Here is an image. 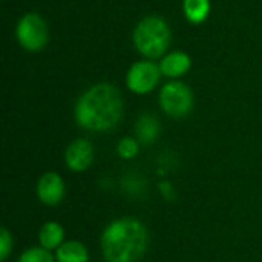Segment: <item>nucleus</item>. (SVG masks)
<instances>
[{"mask_svg":"<svg viewBox=\"0 0 262 262\" xmlns=\"http://www.w3.org/2000/svg\"><path fill=\"white\" fill-rule=\"evenodd\" d=\"M172 40L167 21L158 15H149L138 21L134 29V45L146 60L164 57Z\"/></svg>","mask_w":262,"mask_h":262,"instance_id":"7ed1b4c3","label":"nucleus"},{"mask_svg":"<svg viewBox=\"0 0 262 262\" xmlns=\"http://www.w3.org/2000/svg\"><path fill=\"white\" fill-rule=\"evenodd\" d=\"M190 68H192V58L189 54L183 51H173L160 60L161 74L172 80L186 75L190 71Z\"/></svg>","mask_w":262,"mask_h":262,"instance_id":"1a4fd4ad","label":"nucleus"},{"mask_svg":"<svg viewBox=\"0 0 262 262\" xmlns=\"http://www.w3.org/2000/svg\"><path fill=\"white\" fill-rule=\"evenodd\" d=\"M12 249H14L12 235L9 233V230L6 227H2L0 229V261H6L9 258Z\"/></svg>","mask_w":262,"mask_h":262,"instance_id":"dca6fc26","label":"nucleus"},{"mask_svg":"<svg viewBox=\"0 0 262 262\" xmlns=\"http://www.w3.org/2000/svg\"><path fill=\"white\" fill-rule=\"evenodd\" d=\"M123 97L109 83H98L84 91L75 103V123L95 134H104L118 126L123 118Z\"/></svg>","mask_w":262,"mask_h":262,"instance_id":"f257e3e1","label":"nucleus"},{"mask_svg":"<svg viewBox=\"0 0 262 262\" xmlns=\"http://www.w3.org/2000/svg\"><path fill=\"white\" fill-rule=\"evenodd\" d=\"M100 247L106 262H138L149 247L147 227L132 216L117 218L104 227Z\"/></svg>","mask_w":262,"mask_h":262,"instance_id":"f03ea898","label":"nucleus"},{"mask_svg":"<svg viewBox=\"0 0 262 262\" xmlns=\"http://www.w3.org/2000/svg\"><path fill=\"white\" fill-rule=\"evenodd\" d=\"M17 262H57L55 261V255H52V252L35 246V247H29L25 252L20 253Z\"/></svg>","mask_w":262,"mask_h":262,"instance_id":"4468645a","label":"nucleus"},{"mask_svg":"<svg viewBox=\"0 0 262 262\" xmlns=\"http://www.w3.org/2000/svg\"><path fill=\"white\" fill-rule=\"evenodd\" d=\"M95 160V150L89 140L77 138L71 141L64 150V164L69 172L81 173L86 172Z\"/></svg>","mask_w":262,"mask_h":262,"instance_id":"0eeeda50","label":"nucleus"},{"mask_svg":"<svg viewBox=\"0 0 262 262\" xmlns=\"http://www.w3.org/2000/svg\"><path fill=\"white\" fill-rule=\"evenodd\" d=\"M18 45L29 52H40L49 41V28L41 15L37 12L25 14L15 28Z\"/></svg>","mask_w":262,"mask_h":262,"instance_id":"39448f33","label":"nucleus"},{"mask_svg":"<svg viewBox=\"0 0 262 262\" xmlns=\"http://www.w3.org/2000/svg\"><path fill=\"white\" fill-rule=\"evenodd\" d=\"M140 154V143L135 137H124L117 144V155L121 160H134Z\"/></svg>","mask_w":262,"mask_h":262,"instance_id":"2eb2a0df","label":"nucleus"},{"mask_svg":"<svg viewBox=\"0 0 262 262\" xmlns=\"http://www.w3.org/2000/svg\"><path fill=\"white\" fill-rule=\"evenodd\" d=\"M161 75L160 64L152 60H140L129 68L126 74V86L135 95H146L158 86Z\"/></svg>","mask_w":262,"mask_h":262,"instance_id":"423d86ee","label":"nucleus"},{"mask_svg":"<svg viewBox=\"0 0 262 262\" xmlns=\"http://www.w3.org/2000/svg\"><path fill=\"white\" fill-rule=\"evenodd\" d=\"M55 261L57 262H89V250L88 247L75 239L64 241L55 250Z\"/></svg>","mask_w":262,"mask_h":262,"instance_id":"f8f14e48","label":"nucleus"},{"mask_svg":"<svg viewBox=\"0 0 262 262\" xmlns=\"http://www.w3.org/2000/svg\"><path fill=\"white\" fill-rule=\"evenodd\" d=\"M35 193L41 204L48 207H55L64 200L66 195L64 180L57 172H45L37 181Z\"/></svg>","mask_w":262,"mask_h":262,"instance_id":"6e6552de","label":"nucleus"},{"mask_svg":"<svg viewBox=\"0 0 262 262\" xmlns=\"http://www.w3.org/2000/svg\"><path fill=\"white\" fill-rule=\"evenodd\" d=\"M161 132V124L158 118L152 114H143L135 123V138L143 146H150L157 141Z\"/></svg>","mask_w":262,"mask_h":262,"instance_id":"9d476101","label":"nucleus"},{"mask_svg":"<svg viewBox=\"0 0 262 262\" xmlns=\"http://www.w3.org/2000/svg\"><path fill=\"white\" fill-rule=\"evenodd\" d=\"M158 103L166 115L184 118L193 109V92L183 81L172 80L160 89Z\"/></svg>","mask_w":262,"mask_h":262,"instance_id":"20e7f679","label":"nucleus"},{"mask_svg":"<svg viewBox=\"0 0 262 262\" xmlns=\"http://www.w3.org/2000/svg\"><path fill=\"white\" fill-rule=\"evenodd\" d=\"M64 241V229L57 221H46L38 230V246L49 252H55Z\"/></svg>","mask_w":262,"mask_h":262,"instance_id":"9b49d317","label":"nucleus"},{"mask_svg":"<svg viewBox=\"0 0 262 262\" xmlns=\"http://www.w3.org/2000/svg\"><path fill=\"white\" fill-rule=\"evenodd\" d=\"M183 12L190 23L200 25L210 14V0H184Z\"/></svg>","mask_w":262,"mask_h":262,"instance_id":"ddd939ff","label":"nucleus"}]
</instances>
